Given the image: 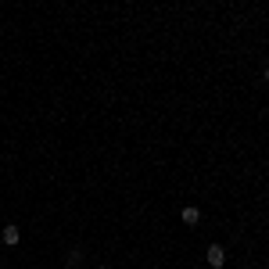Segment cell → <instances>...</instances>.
Returning a JSON list of instances; mask_svg holds the SVG:
<instances>
[{
	"label": "cell",
	"instance_id": "1",
	"mask_svg": "<svg viewBox=\"0 0 269 269\" xmlns=\"http://www.w3.org/2000/svg\"><path fill=\"white\" fill-rule=\"evenodd\" d=\"M205 258H208V265H212V269H222V262H226V251H222L219 244H212Z\"/></svg>",
	"mask_w": 269,
	"mask_h": 269
},
{
	"label": "cell",
	"instance_id": "2",
	"mask_svg": "<svg viewBox=\"0 0 269 269\" xmlns=\"http://www.w3.org/2000/svg\"><path fill=\"white\" fill-rule=\"evenodd\" d=\"M0 237H4V244H8V248H15L22 234H18V226H4V230H0Z\"/></svg>",
	"mask_w": 269,
	"mask_h": 269
},
{
	"label": "cell",
	"instance_id": "3",
	"mask_svg": "<svg viewBox=\"0 0 269 269\" xmlns=\"http://www.w3.org/2000/svg\"><path fill=\"white\" fill-rule=\"evenodd\" d=\"M183 222H187V226H198V222H201V208L187 205V208H183Z\"/></svg>",
	"mask_w": 269,
	"mask_h": 269
},
{
	"label": "cell",
	"instance_id": "4",
	"mask_svg": "<svg viewBox=\"0 0 269 269\" xmlns=\"http://www.w3.org/2000/svg\"><path fill=\"white\" fill-rule=\"evenodd\" d=\"M65 262H68V265H79V262H83V251H72V255L65 258Z\"/></svg>",
	"mask_w": 269,
	"mask_h": 269
},
{
	"label": "cell",
	"instance_id": "5",
	"mask_svg": "<svg viewBox=\"0 0 269 269\" xmlns=\"http://www.w3.org/2000/svg\"><path fill=\"white\" fill-rule=\"evenodd\" d=\"M262 75H265V83H269V65H265V72H262Z\"/></svg>",
	"mask_w": 269,
	"mask_h": 269
},
{
	"label": "cell",
	"instance_id": "6",
	"mask_svg": "<svg viewBox=\"0 0 269 269\" xmlns=\"http://www.w3.org/2000/svg\"><path fill=\"white\" fill-rule=\"evenodd\" d=\"M101 269H108V265H101Z\"/></svg>",
	"mask_w": 269,
	"mask_h": 269
}]
</instances>
